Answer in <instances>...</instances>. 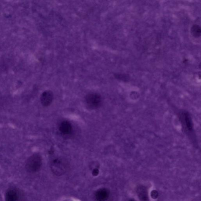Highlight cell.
<instances>
[{
  "instance_id": "1",
  "label": "cell",
  "mask_w": 201,
  "mask_h": 201,
  "mask_svg": "<svg viewBox=\"0 0 201 201\" xmlns=\"http://www.w3.org/2000/svg\"><path fill=\"white\" fill-rule=\"evenodd\" d=\"M69 167L68 162L64 158H58L54 159L50 165L52 172L57 176H61L65 173Z\"/></svg>"
},
{
  "instance_id": "2",
  "label": "cell",
  "mask_w": 201,
  "mask_h": 201,
  "mask_svg": "<svg viewBox=\"0 0 201 201\" xmlns=\"http://www.w3.org/2000/svg\"><path fill=\"white\" fill-rule=\"evenodd\" d=\"M42 165V158L39 154L35 153L29 157L26 163V169L28 172L35 173L40 169Z\"/></svg>"
},
{
  "instance_id": "3",
  "label": "cell",
  "mask_w": 201,
  "mask_h": 201,
  "mask_svg": "<svg viewBox=\"0 0 201 201\" xmlns=\"http://www.w3.org/2000/svg\"><path fill=\"white\" fill-rule=\"evenodd\" d=\"M85 102L89 109L94 110L100 108L102 103V98L100 95L96 93H91L86 95Z\"/></svg>"
},
{
  "instance_id": "4",
  "label": "cell",
  "mask_w": 201,
  "mask_h": 201,
  "mask_svg": "<svg viewBox=\"0 0 201 201\" xmlns=\"http://www.w3.org/2000/svg\"><path fill=\"white\" fill-rule=\"evenodd\" d=\"M54 100V94L51 90H46L42 94L40 100L42 105L44 107L50 106Z\"/></svg>"
},
{
  "instance_id": "5",
  "label": "cell",
  "mask_w": 201,
  "mask_h": 201,
  "mask_svg": "<svg viewBox=\"0 0 201 201\" xmlns=\"http://www.w3.org/2000/svg\"><path fill=\"white\" fill-rule=\"evenodd\" d=\"M59 129L64 135H69L72 132L73 127L71 123L67 121H63L59 124Z\"/></svg>"
},
{
  "instance_id": "6",
  "label": "cell",
  "mask_w": 201,
  "mask_h": 201,
  "mask_svg": "<svg viewBox=\"0 0 201 201\" xmlns=\"http://www.w3.org/2000/svg\"><path fill=\"white\" fill-rule=\"evenodd\" d=\"M109 195L108 190L106 188H101L96 192L95 197L98 201H105L107 199Z\"/></svg>"
},
{
  "instance_id": "7",
  "label": "cell",
  "mask_w": 201,
  "mask_h": 201,
  "mask_svg": "<svg viewBox=\"0 0 201 201\" xmlns=\"http://www.w3.org/2000/svg\"><path fill=\"white\" fill-rule=\"evenodd\" d=\"M18 195L17 192L14 189H9L5 195V201H17Z\"/></svg>"
},
{
  "instance_id": "8",
  "label": "cell",
  "mask_w": 201,
  "mask_h": 201,
  "mask_svg": "<svg viewBox=\"0 0 201 201\" xmlns=\"http://www.w3.org/2000/svg\"><path fill=\"white\" fill-rule=\"evenodd\" d=\"M191 32L194 37H200L201 33L200 27L198 25H194L191 27Z\"/></svg>"
},
{
  "instance_id": "9",
  "label": "cell",
  "mask_w": 201,
  "mask_h": 201,
  "mask_svg": "<svg viewBox=\"0 0 201 201\" xmlns=\"http://www.w3.org/2000/svg\"><path fill=\"white\" fill-rule=\"evenodd\" d=\"M129 97L130 100L135 102L139 100V98H140V95L139 92L136 91H133L131 92L130 94H129Z\"/></svg>"
},
{
  "instance_id": "10",
  "label": "cell",
  "mask_w": 201,
  "mask_h": 201,
  "mask_svg": "<svg viewBox=\"0 0 201 201\" xmlns=\"http://www.w3.org/2000/svg\"><path fill=\"white\" fill-rule=\"evenodd\" d=\"M99 172V170L96 168H95L92 171V174L93 175L96 176L97 175Z\"/></svg>"
}]
</instances>
